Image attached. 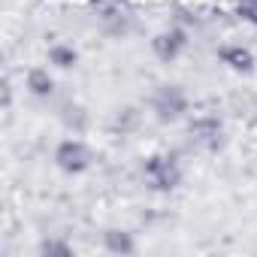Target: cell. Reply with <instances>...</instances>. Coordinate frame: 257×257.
<instances>
[{
    "mask_svg": "<svg viewBox=\"0 0 257 257\" xmlns=\"http://www.w3.org/2000/svg\"><path fill=\"white\" fill-rule=\"evenodd\" d=\"M91 161H94V152H91V146H88L85 140L70 137V140H64V143L55 149V164H58V170H64V173H70V176L85 173V170L91 167Z\"/></svg>",
    "mask_w": 257,
    "mask_h": 257,
    "instance_id": "1",
    "label": "cell"
},
{
    "mask_svg": "<svg viewBox=\"0 0 257 257\" xmlns=\"http://www.w3.org/2000/svg\"><path fill=\"white\" fill-rule=\"evenodd\" d=\"M146 176H149V182H152L155 188H161V191H170V188H176V185L182 182V170H179L176 158H170V155H155V158H149Z\"/></svg>",
    "mask_w": 257,
    "mask_h": 257,
    "instance_id": "2",
    "label": "cell"
},
{
    "mask_svg": "<svg viewBox=\"0 0 257 257\" xmlns=\"http://www.w3.org/2000/svg\"><path fill=\"white\" fill-rule=\"evenodd\" d=\"M152 106H155V112H158L161 121H173V118H179V115L185 112L188 100H185V94H182L176 85H164V88L155 94Z\"/></svg>",
    "mask_w": 257,
    "mask_h": 257,
    "instance_id": "3",
    "label": "cell"
},
{
    "mask_svg": "<svg viewBox=\"0 0 257 257\" xmlns=\"http://www.w3.org/2000/svg\"><path fill=\"white\" fill-rule=\"evenodd\" d=\"M185 46H188V37H185V31H179V28H170V31H161L155 40H152V49H155V55L161 58V61H176L182 52H185Z\"/></svg>",
    "mask_w": 257,
    "mask_h": 257,
    "instance_id": "4",
    "label": "cell"
},
{
    "mask_svg": "<svg viewBox=\"0 0 257 257\" xmlns=\"http://www.w3.org/2000/svg\"><path fill=\"white\" fill-rule=\"evenodd\" d=\"M218 58L230 70H236V73H251L254 70V55L248 49H242V46H221L218 49Z\"/></svg>",
    "mask_w": 257,
    "mask_h": 257,
    "instance_id": "5",
    "label": "cell"
},
{
    "mask_svg": "<svg viewBox=\"0 0 257 257\" xmlns=\"http://www.w3.org/2000/svg\"><path fill=\"white\" fill-rule=\"evenodd\" d=\"M25 85H28V91H31L34 97H49V94L55 91V79L49 76L46 67H31V70L25 73Z\"/></svg>",
    "mask_w": 257,
    "mask_h": 257,
    "instance_id": "6",
    "label": "cell"
},
{
    "mask_svg": "<svg viewBox=\"0 0 257 257\" xmlns=\"http://www.w3.org/2000/svg\"><path fill=\"white\" fill-rule=\"evenodd\" d=\"M103 245H106L109 254H134L137 251V242H134V236L127 230H106L103 233Z\"/></svg>",
    "mask_w": 257,
    "mask_h": 257,
    "instance_id": "7",
    "label": "cell"
},
{
    "mask_svg": "<svg viewBox=\"0 0 257 257\" xmlns=\"http://www.w3.org/2000/svg\"><path fill=\"white\" fill-rule=\"evenodd\" d=\"M49 61L55 64V67H61V70H70V67H76V61H79V52L73 49V46H52L49 49Z\"/></svg>",
    "mask_w": 257,
    "mask_h": 257,
    "instance_id": "8",
    "label": "cell"
},
{
    "mask_svg": "<svg viewBox=\"0 0 257 257\" xmlns=\"http://www.w3.org/2000/svg\"><path fill=\"white\" fill-rule=\"evenodd\" d=\"M40 254H49V257H70V245H64V242H43V245H40Z\"/></svg>",
    "mask_w": 257,
    "mask_h": 257,
    "instance_id": "9",
    "label": "cell"
}]
</instances>
